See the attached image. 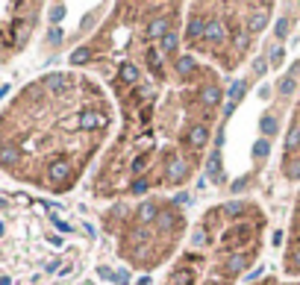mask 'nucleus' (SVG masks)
<instances>
[{"mask_svg":"<svg viewBox=\"0 0 300 285\" xmlns=\"http://www.w3.org/2000/svg\"><path fill=\"white\" fill-rule=\"evenodd\" d=\"M112 100L80 68L48 71L0 106V174L44 194H68L112 130Z\"/></svg>","mask_w":300,"mask_h":285,"instance_id":"obj_1","label":"nucleus"},{"mask_svg":"<svg viewBox=\"0 0 300 285\" xmlns=\"http://www.w3.org/2000/svg\"><path fill=\"white\" fill-rule=\"evenodd\" d=\"M103 224L106 232L118 235V256L139 271H153L162 265L186 232V218L177 203L162 197H147L132 209L115 206L103 215Z\"/></svg>","mask_w":300,"mask_h":285,"instance_id":"obj_2","label":"nucleus"},{"mask_svg":"<svg viewBox=\"0 0 300 285\" xmlns=\"http://www.w3.org/2000/svg\"><path fill=\"white\" fill-rule=\"evenodd\" d=\"M274 6L271 3H247V6H229L224 3L218 15V6H192L189 27H186V44L197 53H203L209 59H215L224 71H236L244 59V53L250 50L253 33H259L268 24V12Z\"/></svg>","mask_w":300,"mask_h":285,"instance_id":"obj_3","label":"nucleus"},{"mask_svg":"<svg viewBox=\"0 0 300 285\" xmlns=\"http://www.w3.org/2000/svg\"><path fill=\"white\" fill-rule=\"evenodd\" d=\"M44 3H0V65L15 62L36 36Z\"/></svg>","mask_w":300,"mask_h":285,"instance_id":"obj_4","label":"nucleus"},{"mask_svg":"<svg viewBox=\"0 0 300 285\" xmlns=\"http://www.w3.org/2000/svg\"><path fill=\"white\" fill-rule=\"evenodd\" d=\"M283 177L300 179V103L294 106V115H291V124H288V135L283 141Z\"/></svg>","mask_w":300,"mask_h":285,"instance_id":"obj_5","label":"nucleus"},{"mask_svg":"<svg viewBox=\"0 0 300 285\" xmlns=\"http://www.w3.org/2000/svg\"><path fill=\"white\" fill-rule=\"evenodd\" d=\"M283 271L288 276L300 273V194L294 200V212H291V229H288V247L283 256Z\"/></svg>","mask_w":300,"mask_h":285,"instance_id":"obj_6","label":"nucleus"},{"mask_svg":"<svg viewBox=\"0 0 300 285\" xmlns=\"http://www.w3.org/2000/svg\"><path fill=\"white\" fill-rule=\"evenodd\" d=\"M262 130L268 132V135H271V132L276 130V124H274V118H262Z\"/></svg>","mask_w":300,"mask_h":285,"instance_id":"obj_7","label":"nucleus"},{"mask_svg":"<svg viewBox=\"0 0 300 285\" xmlns=\"http://www.w3.org/2000/svg\"><path fill=\"white\" fill-rule=\"evenodd\" d=\"M283 285H300V282H283Z\"/></svg>","mask_w":300,"mask_h":285,"instance_id":"obj_8","label":"nucleus"}]
</instances>
